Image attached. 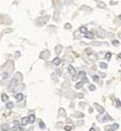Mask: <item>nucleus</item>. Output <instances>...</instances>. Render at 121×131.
Returning a JSON list of instances; mask_svg holds the SVG:
<instances>
[{
  "mask_svg": "<svg viewBox=\"0 0 121 131\" xmlns=\"http://www.w3.org/2000/svg\"><path fill=\"white\" fill-rule=\"evenodd\" d=\"M97 121L100 124H105V123H114V117H111L109 114H98L97 115Z\"/></svg>",
  "mask_w": 121,
  "mask_h": 131,
  "instance_id": "obj_1",
  "label": "nucleus"
},
{
  "mask_svg": "<svg viewBox=\"0 0 121 131\" xmlns=\"http://www.w3.org/2000/svg\"><path fill=\"white\" fill-rule=\"evenodd\" d=\"M94 107L96 108V110L99 112V114H101V115L105 114V109L102 107V105H100L99 103H97V102H95V103H94Z\"/></svg>",
  "mask_w": 121,
  "mask_h": 131,
  "instance_id": "obj_2",
  "label": "nucleus"
},
{
  "mask_svg": "<svg viewBox=\"0 0 121 131\" xmlns=\"http://www.w3.org/2000/svg\"><path fill=\"white\" fill-rule=\"evenodd\" d=\"M68 72H69L70 75L72 76V79L75 80L76 78H75V70H74V68H73L72 66H69V67H68Z\"/></svg>",
  "mask_w": 121,
  "mask_h": 131,
  "instance_id": "obj_3",
  "label": "nucleus"
},
{
  "mask_svg": "<svg viewBox=\"0 0 121 131\" xmlns=\"http://www.w3.org/2000/svg\"><path fill=\"white\" fill-rule=\"evenodd\" d=\"M72 116L76 118H84V113L83 112H75V113L72 114Z\"/></svg>",
  "mask_w": 121,
  "mask_h": 131,
  "instance_id": "obj_4",
  "label": "nucleus"
},
{
  "mask_svg": "<svg viewBox=\"0 0 121 131\" xmlns=\"http://www.w3.org/2000/svg\"><path fill=\"white\" fill-rule=\"evenodd\" d=\"M110 127L111 128H113V129L115 130V131H116V130H118V129H119V124H118V123H116V121H114V123H111L110 124Z\"/></svg>",
  "mask_w": 121,
  "mask_h": 131,
  "instance_id": "obj_5",
  "label": "nucleus"
},
{
  "mask_svg": "<svg viewBox=\"0 0 121 131\" xmlns=\"http://www.w3.org/2000/svg\"><path fill=\"white\" fill-rule=\"evenodd\" d=\"M28 121L30 124H34V121H35V115L34 114H31L30 116L28 117Z\"/></svg>",
  "mask_w": 121,
  "mask_h": 131,
  "instance_id": "obj_6",
  "label": "nucleus"
},
{
  "mask_svg": "<svg viewBox=\"0 0 121 131\" xmlns=\"http://www.w3.org/2000/svg\"><path fill=\"white\" fill-rule=\"evenodd\" d=\"M15 97H16V99H17V101H21L22 99H24V95H22L21 93H18V94L15 95Z\"/></svg>",
  "mask_w": 121,
  "mask_h": 131,
  "instance_id": "obj_7",
  "label": "nucleus"
},
{
  "mask_svg": "<svg viewBox=\"0 0 121 131\" xmlns=\"http://www.w3.org/2000/svg\"><path fill=\"white\" fill-rule=\"evenodd\" d=\"M38 125H39V128H40L41 130H45V129H46V125H45V123H44L43 120H39V121H38Z\"/></svg>",
  "mask_w": 121,
  "mask_h": 131,
  "instance_id": "obj_8",
  "label": "nucleus"
},
{
  "mask_svg": "<svg viewBox=\"0 0 121 131\" xmlns=\"http://www.w3.org/2000/svg\"><path fill=\"white\" fill-rule=\"evenodd\" d=\"M83 85H84V83H83L82 81H81V82H78V83L75 84V88L80 89V88H82V87H83Z\"/></svg>",
  "mask_w": 121,
  "mask_h": 131,
  "instance_id": "obj_9",
  "label": "nucleus"
},
{
  "mask_svg": "<svg viewBox=\"0 0 121 131\" xmlns=\"http://www.w3.org/2000/svg\"><path fill=\"white\" fill-rule=\"evenodd\" d=\"M28 123H29V121H28V117H24L21 119V125H22V126H25Z\"/></svg>",
  "mask_w": 121,
  "mask_h": 131,
  "instance_id": "obj_10",
  "label": "nucleus"
},
{
  "mask_svg": "<svg viewBox=\"0 0 121 131\" xmlns=\"http://www.w3.org/2000/svg\"><path fill=\"white\" fill-rule=\"evenodd\" d=\"M104 129H105V131H115L113 128L110 127V125H106V126L104 127Z\"/></svg>",
  "mask_w": 121,
  "mask_h": 131,
  "instance_id": "obj_11",
  "label": "nucleus"
},
{
  "mask_svg": "<svg viewBox=\"0 0 121 131\" xmlns=\"http://www.w3.org/2000/svg\"><path fill=\"white\" fill-rule=\"evenodd\" d=\"M9 128H10V127H9V125H6V124H5V125H2L1 130H2V131H9Z\"/></svg>",
  "mask_w": 121,
  "mask_h": 131,
  "instance_id": "obj_12",
  "label": "nucleus"
},
{
  "mask_svg": "<svg viewBox=\"0 0 121 131\" xmlns=\"http://www.w3.org/2000/svg\"><path fill=\"white\" fill-rule=\"evenodd\" d=\"M85 36L87 37V38H91V40L94 38V35H92V33H90V32H86V33H85Z\"/></svg>",
  "mask_w": 121,
  "mask_h": 131,
  "instance_id": "obj_13",
  "label": "nucleus"
},
{
  "mask_svg": "<svg viewBox=\"0 0 121 131\" xmlns=\"http://www.w3.org/2000/svg\"><path fill=\"white\" fill-rule=\"evenodd\" d=\"M96 88H97V87H96L94 84H89V85H88V89H89V91H91V92L96 91Z\"/></svg>",
  "mask_w": 121,
  "mask_h": 131,
  "instance_id": "obj_14",
  "label": "nucleus"
},
{
  "mask_svg": "<svg viewBox=\"0 0 121 131\" xmlns=\"http://www.w3.org/2000/svg\"><path fill=\"white\" fill-rule=\"evenodd\" d=\"M115 102H116V107L121 109V101L119 100V99H116V100H115Z\"/></svg>",
  "mask_w": 121,
  "mask_h": 131,
  "instance_id": "obj_15",
  "label": "nucleus"
},
{
  "mask_svg": "<svg viewBox=\"0 0 121 131\" xmlns=\"http://www.w3.org/2000/svg\"><path fill=\"white\" fill-rule=\"evenodd\" d=\"M85 75H86L85 72H80V73H79V78H80V79L85 78Z\"/></svg>",
  "mask_w": 121,
  "mask_h": 131,
  "instance_id": "obj_16",
  "label": "nucleus"
},
{
  "mask_svg": "<svg viewBox=\"0 0 121 131\" xmlns=\"http://www.w3.org/2000/svg\"><path fill=\"white\" fill-rule=\"evenodd\" d=\"M5 107H6V109H13V108H14V104H13L12 102H8Z\"/></svg>",
  "mask_w": 121,
  "mask_h": 131,
  "instance_id": "obj_17",
  "label": "nucleus"
},
{
  "mask_svg": "<svg viewBox=\"0 0 121 131\" xmlns=\"http://www.w3.org/2000/svg\"><path fill=\"white\" fill-rule=\"evenodd\" d=\"M100 67H101V68H103V69H105V68H107V64L101 62V63H100Z\"/></svg>",
  "mask_w": 121,
  "mask_h": 131,
  "instance_id": "obj_18",
  "label": "nucleus"
},
{
  "mask_svg": "<svg viewBox=\"0 0 121 131\" xmlns=\"http://www.w3.org/2000/svg\"><path fill=\"white\" fill-rule=\"evenodd\" d=\"M1 99H2V101H8L9 97H8V96H6L5 94H2V96H1Z\"/></svg>",
  "mask_w": 121,
  "mask_h": 131,
  "instance_id": "obj_19",
  "label": "nucleus"
},
{
  "mask_svg": "<svg viewBox=\"0 0 121 131\" xmlns=\"http://www.w3.org/2000/svg\"><path fill=\"white\" fill-rule=\"evenodd\" d=\"M53 63L55 64V65H60V60L59 59V58H56V59H54L53 61Z\"/></svg>",
  "mask_w": 121,
  "mask_h": 131,
  "instance_id": "obj_20",
  "label": "nucleus"
},
{
  "mask_svg": "<svg viewBox=\"0 0 121 131\" xmlns=\"http://www.w3.org/2000/svg\"><path fill=\"white\" fill-rule=\"evenodd\" d=\"M64 130H65V131H71L72 130V126H65V127H64Z\"/></svg>",
  "mask_w": 121,
  "mask_h": 131,
  "instance_id": "obj_21",
  "label": "nucleus"
},
{
  "mask_svg": "<svg viewBox=\"0 0 121 131\" xmlns=\"http://www.w3.org/2000/svg\"><path fill=\"white\" fill-rule=\"evenodd\" d=\"M111 58V53L110 52H107L106 54H105V60H110Z\"/></svg>",
  "mask_w": 121,
  "mask_h": 131,
  "instance_id": "obj_22",
  "label": "nucleus"
},
{
  "mask_svg": "<svg viewBox=\"0 0 121 131\" xmlns=\"http://www.w3.org/2000/svg\"><path fill=\"white\" fill-rule=\"evenodd\" d=\"M60 115L66 116V113H65V110H64V109H60Z\"/></svg>",
  "mask_w": 121,
  "mask_h": 131,
  "instance_id": "obj_23",
  "label": "nucleus"
},
{
  "mask_svg": "<svg viewBox=\"0 0 121 131\" xmlns=\"http://www.w3.org/2000/svg\"><path fill=\"white\" fill-rule=\"evenodd\" d=\"M111 44H113V46H115V47H116V46H119V42L116 41V40L111 42Z\"/></svg>",
  "mask_w": 121,
  "mask_h": 131,
  "instance_id": "obj_24",
  "label": "nucleus"
},
{
  "mask_svg": "<svg viewBox=\"0 0 121 131\" xmlns=\"http://www.w3.org/2000/svg\"><path fill=\"white\" fill-rule=\"evenodd\" d=\"M80 31L86 33V32H87V29H86V27H81V28H80Z\"/></svg>",
  "mask_w": 121,
  "mask_h": 131,
  "instance_id": "obj_25",
  "label": "nucleus"
},
{
  "mask_svg": "<svg viewBox=\"0 0 121 131\" xmlns=\"http://www.w3.org/2000/svg\"><path fill=\"white\" fill-rule=\"evenodd\" d=\"M92 80H94V81H96V82H98L99 81V77L98 76H92Z\"/></svg>",
  "mask_w": 121,
  "mask_h": 131,
  "instance_id": "obj_26",
  "label": "nucleus"
},
{
  "mask_svg": "<svg viewBox=\"0 0 121 131\" xmlns=\"http://www.w3.org/2000/svg\"><path fill=\"white\" fill-rule=\"evenodd\" d=\"M88 131H97V128H96V125H94V126H92L90 129H89Z\"/></svg>",
  "mask_w": 121,
  "mask_h": 131,
  "instance_id": "obj_27",
  "label": "nucleus"
},
{
  "mask_svg": "<svg viewBox=\"0 0 121 131\" xmlns=\"http://www.w3.org/2000/svg\"><path fill=\"white\" fill-rule=\"evenodd\" d=\"M80 107H81V108H83V109H84V108L86 107V104H85V102H80Z\"/></svg>",
  "mask_w": 121,
  "mask_h": 131,
  "instance_id": "obj_28",
  "label": "nucleus"
},
{
  "mask_svg": "<svg viewBox=\"0 0 121 131\" xmlns=\"http://www.w3.org/2000/svg\"><path fill=\"white\" fill-rule=\"evenodd\" d=\"M76 125H78V126H82V125H84V121H83V120L78 121V124H76Z\"/></svg>",
  "mask_w": 121,
  "mask_h": 131,
  "instance_id": "obj_29",
  "label": "nucleus"
},
{
  "mask_svg": "<svg viewBox=\"0 0 121 131\" xmlns=\"http://www.w3.org/2000/svg\"><path fill=\"white\" fill-rule=\"evenodd\" d=\"M88 111H89V113H92V112H94V109H92L91 107H89L88 108Z\"/></svg>",
  "mask_w": 121,
  "mask_h": 131,
  "instance_id": "obj_30",
  "label": "nucleus"
},
{
  "mask_svg": "<svg viewBox=\"0 0 121 131\" xmlns=\"http://www.w3.org/2000/svg\"><path fill=\"white\" fill-rule=\"evenodd\" d=\"M99 6H101V8H105V4H104V3H99Z\"/></svg>",
  "mask_w": 121,
  "mask_h": 131,
  "instance_id": "obj_31",
  "label": "nucleus"
},
{
  "mask_svg": "<svg viewBox=\"0 0 121 131\" xmlns=\"http://www.w3.org/2000/svg\"><path fill=\"white\" fill-rule=\"evenodd\" d=\"M86 52H87L88 54H90V49H86Z\"/></svg>",
  "mask_w": 121,
  "mask_h": 131,
  "instance_id": "obj_32",
  "label": "nucleus"
},
{
  "mask_svg": "<svg viewBox=\"0 0 121 131\" xmlns=\"http://www.w3.org/2000/svg\"><path fill=\"white\" fill-rule=\"evenodd\" d=\"M100 76H101V77H103V78H104V77L106 76V75H105V73H100Z\"/></svg>",
  "mask_w": 121,
  "mask_h": 131,
  "instance_id": "obj_33",
  "label": "nucleus"
},
{
  "mask_svg": "<svg viewBox=\"0 0 121 131\" xmlns=\"http://www.w3.org/2000/svg\"><path fill=\"white\" fill-rule=\"evenodd\" d=\"M117 58H118V59H120V60H121V53H120V54H118V57H117Z\"/></svg>",
  "mask_w": 121,
  "mask_h": 131,
  "instance_id": "obj_34",
  "label": "nucleus"
},
{
  "mask_svg": "<svg viewBox=\"0 0 121 131\" xmlns=\"http://www.w3.org/2000/svg\"><path fill=\"white\" fill-rule=\"evenodd\" d=\"M19 131H28V130H25V129H24V128H21V129L19 130Z\"/></svg>",
  "mask_w": 121,
  "mask_h": 131,
  "instance_id": "obj_35",
  "label": "nucleus"
},
{
  "mask_svg": "<svg viewBox=\"0 0 121 131\" xmlns=\"http://www.w3.org/2000/svg\"><path fill=\"white\" fill-rule=\"evenodd\" d=\"M118 18H119V19H121V15H119V16H118Z\"/></svg>",
  "mask_w": 121,
  "mask_h": 131,
  "instance_id": "obj_36",
  "label": "nucleus"
}]
</instances>
